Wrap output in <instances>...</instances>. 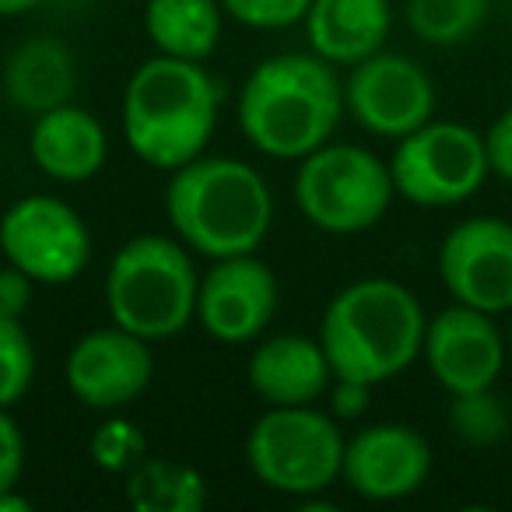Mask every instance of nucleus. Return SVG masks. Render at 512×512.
<instances>
[{
	"instance_id": "nucleus-16",
	"label": "nucleus",
	"mask_w": 512,
	"mask_h": 512,
	"mask_svg": "<svg viewBox=\"0 0 512 512\" xmlns=\"http://www.w3.org/2000/svg\"><path fill=\"white\" fill-rule=\"evenodd\" d=\"M249 386L267 407H306L330 393L334 369L320 337L278 334L249 355Z\"/></svg>"
},
{
	"instance_id": "nucleus-1",
	"label": "nucleus",
	"mask_w": 512,
	"mask_h": 512,
	"mask_svg": "<svg viewBox=\"0 0 512 512\" xmlns=\"http://www.w3.org/2000/svg\"><path fill=\"white\" fill-rule=\"evenodd\" d=\"M235 116L260 155L302 162L334 137L344 116V81L316 53H278L253 67Z\"/></svg>"
},
{
	"instance_id": "nucleus-25",
	"label": "nucleus",
	"mask_w": 512,
	"mask_h": 512,
	"mask_svg": "<svg viewBox=\"0 0 512 512\" xmlns=\"http://www.w3.org/2000/svg\"><path fill=\"white\" fill-rule=\"evenodd\" d=\"M221 8L239 25L274 32V29H292V25L306 22L313 0H221Z\"/></svg>"
},
{
	"instance_id": "nucleus-31",
	"label": "nucleus",
	"mask_w": 512,
	"mask_h": 512,
	"mask_svg": "<svg viewBox=\"0 0 512 512\" xmlns=\"http://www.w3.org/2000/svg\"><path fill=\"white\" fill-rule=\"evenodd\" d=\"M32 502L25 495H18L15 488L11 491H0V512H29Z\"/></svg>"
},
{
	"instance_id": "nucleus-9",
	"label": "nucleus",
	"mask_w": 512,
	"mask_h": 512,
	"mask_svg": "<svg viewBox=\"0 0 512 512\" xmlns=\"http://www.w3.org/2000/svg\"><path fill=\"white\" fill-rule=\"evenodd\" d=\"M0 253L36 285H67L92 260V232L60 197L29 193L0 218Z\"/></svg>"
},
{
	"instance_id": "nucleus-27",
	"label": "nucleus",
	"mask_w": 512,
	"mask_h": 512,
	"mask_svg": "<svg viewBox=\"0 0 512 512\" xmlns=\"http://www.w3.org/2000/svg\"><path fill=\"white\" fill-rule=\"evenodd\" d=\"M484 151H488L491 176H498L502 183H512V106L488 127Z\"/></svg>"
},
{
	"instance_id": "nucleus-14",
	"label": "nucleus",
	"mask_w": 512,
	"mask_h": 512,
	"mask_svg": "<svg viewBox=\"0 0 512 512\" xmlns=\"http://www.w3.org/2000/svg\"><path fill=\"white\" fill-rule=\"evenodd\" d=\"M505 348L509 344L495 327V316L453 302L428 320L421 355L435 383L453 397L495 386L505 369Z\"/></svg>"
},
{
	"instance_id": "nucleus-19",
	"label": "nucleus",
	"mask_w": 512,
	"mask_h": 512,
	"mask_svg": "<svg viewBox=\"0 0 512 512\" xmlns=\"http://www.w3.org/2000/svg\"><path fill=\"white\" fill-rule=\"evenodd\" d=\"M390 29V0H313L306 15L309 46L334 67H351L379 53Z\"/></svg>"
},
{
	"instance_id": "nucleus-7",
	"label": "nucleus",
	"mask_w": 512,
	"mask_h": 512,
	"mask_svg": "<svg viewBox=\"0 0 512 512\" xmlns=\"http://www.w3.org/2000/svg\"><path fill=\"white\" fill-rule=\"evenodd\" d=\"M397 186L390 165L358 144H323L295 172V204L302 218L330 235H358L379 225Z\"/></svg>"
},
{
	"instance_id": "nucleus-15",
	"label": "nucleus",
	"mask_w": 512,
	"mask_h": 512,
	"mask_svg": "<svg viewBox=\"0 0 512 512\" xmlns=\"http://www.w3.org/2000/svg\"><path fill=\"white\" fill-rule=\"evenodd\" d=\"M432 474V446L425 435L400 421H383L344 442L341 477L369 502H400L414 495Z\"/></svg>"
},
{
	"instance_id": "nucleus-28",
	"label": "nucleus",
	"mask_w": 512,
	"mask_h": 512,
	"mask_svg": "<svg viewBox=\"0 0 512 512\" xmlns=\"http://www.w3.org/2000/svg\"><path fill=\"white\" fill-rule=\"evenodd\" d=\"M32 288H36V281L25 271H18L15 264L0 267V316L22 320L32 306Z\"/></svg>"
},
{
	"instance_id": "nucleus-30",
	"label": "nucleus",
	"mask_w": 512,
	"mask_h": 512,
	"mask_svg": "<svg viewBox=\"0 0 512 512\" xmlns=\"http://www.w3.org/2000/svg\"><path fill=\"white\" fill-rule=\"evenodd\" d=\"M43 0H0V18H18L29 15L32 8H39Z\"/></svg>"
},
{
	"instance_id": "nucleus-23",
	"label": "nucleus",
	"mask_w": 512,
	"mask_h": 512,
	"mask_svg": "<svg viewBox=\"0 0 512 512\" xmlns=\"http://www.w3.org/2000/svg\"><path fill=\"white\" fill-rule=\"evenodd\" d=\"M449 428L467 446H495L509 435V407L495 393V386L470 393H453L449 400Z\"/></svg>"
},
{
	"instance_id": "nucleus-2",
	"label": "nucleus",
	"mask_w": 512,
	"mask_h": 512,
	"mask_svg": "<svg viewBox=\"0 0 512 512\" xmlns=\"http://www.w3.org/2000/svg\"><path fill=\"white\" fill-rule=\"evenodd\" d=\"M221 85L204 60L158 57L144 60L123 88V137L144 165L176 172L204 155L218 127Z\"/></svg>"
},
{
	"instance_id": "nucleus-12",
	"label": "nucleus",
	"mask_w": 512,
	"mask_h": 512,
	"mask_svg": "<svg viewBox=\"0 0 512 512\" xmlns=\"http://www.w3.org/2000/svg\"><path fill=\"white\" fill-rule=\"evenodd\" d=\"M278 302V274L256 253L225 256L200 278L197 323L221 344H249L271 327Z\"/></svg>"
},
{
	"instance_id": "nucleus-24",
	"label": "nucleus",
	"mask_w": 512,
	"mask_h": 512,
	"mask_svg": "<svg viewBox=\"0 0 512 512\" xmlns=\"http://www.w3.org/2000/svg\"><path fill=\"white\" fill-rule=\"evenodd\" d=\"M36 379V344L15 316H0V407H15L25 400Z\"/></svg>"
},
{
	"instance_id": "nucleus-4",
	"label": "nucleus",
	"mask_w": 512,
	"mask_h": 512,
	"mask_svg": "<svg viewBox=\"0 0 512 512\" xmlns=\"http://www.w3.org/2000/svg\"><path fill=\"white\" fill-rule=\"evenodd\" d=\"M165 214L193 253L225 260L260 249L274 221V197L253 165L200 155L169 176Z\"/></svg>"
},
{
	"instance_id": "nucleus-6",
	"label": "nucleus",
	"mask_w": 512,
	"mask_h": 512,
	"mask_svg": "<svg viewBox=\"0 0 512 512\" xmlns=\"http://www.w3.org/2000/svg\"><path fill=\"white\" fill-rule=\"evenodd\" d=\"M344 435L337 418L306 407H271L246 435V463L264 488L309 498L341 477Z\"/></svg>"
},
{
	"instance_id": "nucleus-10",
	"label": "nucleus",
	"mask_w": 512,
	"mask_h": 512,
	"mask_svg": "<svg viewBox=\"0 0 512 512\" xmlns=\"http://www.w3.org/2000/svg\"><path fill=\"white\" fill-rule=\"evenodd\" d=\"M344 113L376 137L400 141L435 120V85L421 64L404 53H372L351 64L344 81Z\"/></svg>"
},
{
	"instance_id": "nucleus-8",
	"label": "nucleus",
	"mask_w": 512,
	"mask_h": 512,
	"mask_svg": "<svg viewBox=\"0 0 512 512\" xmlns=\"http://www.w3.org/2000/svg\"><path fill=\"white\" fill-rule=\"evenodd\" d=\"M484 137L467 123L428 120L400 137L390 158L397 197L414 207H456L470 200L488 179Z\"/></svg>"
},
{
	"instance_id": "nucleus-21",
	"label": "nucleus",
	"mask_w": 512,
	"mask_h": 512,
	"mask_svg": "<svg viewBox=\"0 0 512 512\" xmlns=\"http://www.w3.org/2000/svg\"><path fill=\"white\" fill-rule=\"evenodd\" d=\"M491 15V0H407V29L425 46H460L481 32Z\"/></svg>"
},
{
	"instance_id": "nucleus-26",
	"label": "nucleus",
	"mask_w": 512,
	"mask_h": 512,
	"mask_svg": "<svg viewBox=\"0 0 512 512\" xmlns=\"http://www.w3.org/2000/svg\"><path fill=\"white\" fill-rule=\"evenodd\" d=\"M25 474V435L8 407H0V491L18 488Z\"/></svg>"
},
{
	"instance_id": "nucleus-32",
	"label": "nucleus",
	"mask_w": 512,
	"mask_h": 512,
	"mask_svg": "<svg viewBox=\"0 0 512 512\" xmlns=\"http://www.w3.org/2000/svg\"><path fill=\"white\" fill-rule=\"evenodd\" d=\"M509 351H512V327H509Z\"/></svg>"
},
{
	"instance_id": "nucleus-22",
	"label": "nucleus",
	"mask_w": 512,
	"mask_h": 512,
	"mask_svg": "<svg viewBox=\"0 0 512 512\" xmlns=\"http://www.w3.org/2000/svg\"><path fill=\"white\" fill-rule=\"evenodd\" d=\"M130 498L148 512H197L204 505V481L190 467L144 463L130 477Z\"/></svg>"
},
{
	"instance_id": "nucleus-3",
	"label": "nucleus",
	"mask_w": 512,
	"mask_h": 512,
	"mask_svg": "<svg viewBox=\"0 0 512 512\" xmlns=\"http://www.w3.org/2000/svg\"><path fill=\"white\" fill-rule=\"evenodd\" d=\"M428 316L418 295L393 278H362L330 299L320 320V344L334 379L379 386L414 365L425 348Z\"/></svg>"
},
{
	"instance_id": "nucleus-17",
	"label": "nucleus",
	"mask_w": 512,
	"mask_h": 512,
	"mask_svg": "<svg viewBox=\"0 0 512 512\" xmlns=\"http://www.w3.org/2000/svg\"><path fill=\"white\" fill-rule=\"evenodd\" d=\"M29 155L57 183H88L106 165L109 137L99 116L67 102V106L36 116L29 134Z\"/></svg>"
},
{
	"instance_id": "nucleus-18",
	"label": "nucleus",
	"mask_w": 512,
	"mask_h": 512,
	"mask_svg": "<svg viewBox=\"0 0 512 512\" xmlns=\"http://www.w3.org/2000/svg\"><path fill=\"white\" fill-rule=\"evenodd\" d=\"M0 88H4V99L22 113H50L57 106H67L78 92V60L64 39L32 36L8 53Z\"/></svg>"
},
{
	"instance_id": "nucleus-29",
	"label": "nucleus",
	"mask_w": 512,
	"mask_h": 512,
	"mask_svg": "<svg viewBox=\"0 0 512 512\" xmlns=\"http://www.w3.org/2000/svg\"><path fill=\"white\" fill-rule=\"evenodd\" d=\"M369 393L372 386L355 383V379H334L330 383V414L337 421H355L369 411Z\"/></svg>"
},
{
	"instance_id": "nucleus-13",
	"label": "nucleus",
	"mask_w": 512,
	"mask_h": 512,
	"mask_svg": "<svg viewBox=\"0 0 512 512\" xmlns=\"http://www.w3.org/2000/svg\"><path fill=\"white\" fill-rule=\"evenodd\" d=\"M151 341L130 334L127 327H99L71 348L64 365L67 390L78 404L92 411H120L130 407L155 376Z\"/></svg>"
},
{
	"instance_id": "nucleus-5",
	"label": "nucleus",
	"mask_w": 512,
	"mask_h": 512,
	"mask_svg": "<svg viewBox=\"0 0 512 512\" xmlns=\"http://www.w3.org/2000/svg\"><path fill=\"white\" fill-rule=\"evenodd\" d=\"M200 274L190 246L169 235H134L106 271V309L113 323L144 341H169L197 316Z\"/></svg>"
},
{
	"instance_id": "nucleus-11",
	"label": "nucleus",
	"mask_w": 512,
	"mask_h": 512,
	"mask_svg": "<svg viewBox=\"0 0 512 512\" xmlns=\"http://www.w3.org/2000/svg\"><path fill=\"white\" fill-rule=\"evenodd\" d=\"M439 278L460 306L512 313V221L477 214L449 228L439 246Z\"/></svg>"
},
{
	"instance_id": "nucleus-20",
	"label": "nucleus",
	"mask_w": 512,
	"mask_h": 512,
	"mask_svg": "<svg viewBox=\"0 0 512 512\" xmlns=\"http://www.w3.org/2000/svg\"><path fill=\"white\" fill-rule=\"evenodd\" d=\"M221 0H148L144 32L165 57L207 60L221 43Z\"/></svg>"
}]
</instances>
